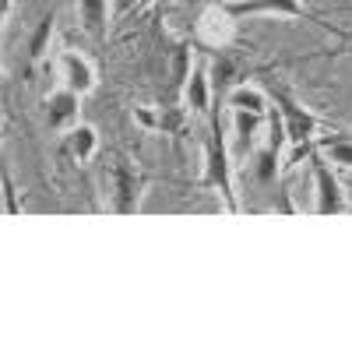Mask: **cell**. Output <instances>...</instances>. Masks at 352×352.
<instances>
[{"label": "cell", "mask_w": 352, "mask_h": 352, "mask_svg": "<svg viewBox=\"0 0 352 352\" xmlns=\"http://www.w3.org/2000/svg\"><path fill=\"white\" fill-rule=\"evenodd\" d=\"M272 102L278 106V113H282V120H285V131H289V141L292 144H303V141H317V127H320V120L317 116L289 92L285 85H272Z\"/></svg>", "instance_id": "3"}, {"label": "cell", "mask_w": 352, "mask_h": 352, "mask_svg": "<svg viewBox=\"0 0 352 352\" xmlns=\"http://www.w3.org/2000/svg\"><path fill=\"white\" fill-rule=\"evenodd\" d=\"M53 21H56V14H53V11H46V14L39 18V25H36L32 39H28V60H39V56L46 53L50 36H53Z\"/></svg>", "instance_id": "16"}, {"label": "cell", "mask_w": 352, "mask_h": 352, "mask_svg": "<svg viewBox=\"0 0 352 352\" xmlns=\"http://www.w3.org/2000/svg\"><path fill=\"white\" fill-rule=\"evenodd\" d=\"M187 78H190V46L180 43L173 50V88H176V92H184Z\"/></svg>", "instance_id": "17"}, {"label": "cell", "mask_w": 352, "mask_h": 352, "mask_svg": "<svg viewBox=\"0 0 352 352\" xmlns=\"http://www.w3.org/2000/svg\"><path fill=\"white\" fill-rule=\"evenodd\" d=\"M78 109H81V96L74 88H56L46 96V124L50 131H71L78 124Z\"/></svg>", "instance_id": "6"}, {"label": "cell", "mask_w": 352, "mask_h": 352, "mask_svg": "<svg viewBox=\"0 0 352 352\" xmlns=\"http://www.w3.org/2000/svg\"><path fill=\"white\" fill-rule=\"evenodd\" d=\"M232 81H236V60H232V56H226V53H219V56H215V64H212V88H215V102L229 96Z\"/></svg>", "instance_id": "14"}, {"label": "cell", "mask_w": 352, "mask_h": 352, "mask_svg": "<svg viewBox=\"0 0 352 352\" xmlns=\"http://www.w3.org/2000/svg\"><path fill=\"white\" fill-rule=\"evenodd\" d=\"M144 187H148V176H144L131 159L113 162V212L116 215H134L141 208Z\"/></svg>", "instance_id": "4"}, {"label": "cell", "mask_w": 352, "mask_h": 352, "mask_svg": "<svg viewBox=\"0 0 352 352\" xmlns=\"http://www.w3.org/2000/svg\"><path fill=\"white\" fill-rule=\"evenodd\" d=\"M162 4H176V0H162Z\"/></svg>", "instance_id": "19"}, {"label": "cell", "mask_w": 352, "mask_h": 352, "mask_svg": "<svg viewBox=\"0 0 352 352\" xmlns=\"http://www.w3.org/2000/svg\"><path fill=\"white\" fill-rule=\"evenodd\" d=\"M278 159H282V152H278V148H272V144L257 148V152H254V180H257V184H264V187H272V184L278 180V176H282Z\"/></svg>", "instance_id": "12"}, {"label": "cell", "mask_w": 352, "mask_h": 352, "mask_svg": "<svg viewBox=\"0 0 352 352\" xmlns=\"http://www.w3.org/2000/svg\"><path fill=\"white\" fill-rule=\"evenodd\" d=\"M226 11L232 18H264V14H272V18L317 21V25H324V28H331V32L342 36V28H335L331 21H320V14H314L310 8H303L300 0H226Z\"/></svg>", "instance_id": "2"}, {"label": "cell", "mask_w": 352, "mask_h": 352, "mask_svg": "<svg viewBox=\"0 0 352 352\" xmlns=\"http://www.w3.org/2000/svg\"><path fill=\"white\" fill-rule=\"evenodd\" d=\"M4 201H8V215H18V212H21V204H18V197H14V184H11L8 173H4Z\"/></svg>", "instance_id": "18"}, {"label": "cell", "mask_w": 352, "mask_h": 352, "mask_svg": "<svg viewBox=\"0 0 352 352\" xmlns=\"http://www.w3.org/2000/svg\"><path fill=\"white\" fill-rule=\"evenodd\" d=\"M310 169H314V194H317V201H314V212L317 215H342L345 208H349V201H345V194H342V184H338V176L331 173V166H328V159L320 155V144L310 152Z\"/></svg>", "instance_id": "5"}, {"label": "cell", "mask_w": 352, "mask_h": 352, "mask_svg": "<svg viewBox=\"0 0 352 352\" xmlns=\"http://www.w3.org/2000/svg\"><path fill=\"white\" fill-rule=\"evenodd\" d=\"M204 184L219 190L229 215H240V201H236V190H232L229 141H226V131H222V106L219 102L208 113V138H204Z\"/></svg>", "instance_id": "1"}, {"label": "cell", "mask_w": 352, "mask_h": 352, "mask_svg": "<svg viewBox=\"0 0 352 352\" xmlns=\"http://www.w3.org/2000/svg\"><path fill=\"white\" fill-rule=\"evenodd\" d=\"M226 106L232 109H254V113H268V96L261 88H250V85H232L229 96H226Z\"/></svg>", "instance_id": "13"}, {"label": "cell", "mask_w": 352, "mask_h": 352, "mask_svg": "<svg viewBox=\"0 0 352 352\" xmlns=\"http://www.w3.org/2000/svg\"><path fill=\"white\" fill-rule=\"evenodd\" d=\"M212 78H208V71L204 67H194L190 71V78H187V85H184V102L190 106V113H212Z\"/></svg>", "instance_id": "9"}, {"label": "cell", "mask_w": 352, "mask_h": 352, "mask_svg": "<svg viewBox=\"0 0 352 352\" xmlns=\"http://www.w3.org/2000/svg\"><path fill=\"white\" fill-rule=\"evenodd\" d=\"M317 144H320V152H324V155H328L335 166H345V169H352V141H349V138L335 134V138H320Z\"/></svg>", "instance_id": "15"}, {"label": "cell", "mask_w": 352, "mask_h": 352, "mask_svg": "<svg viewBox=\"0 0 352 352\" xmlns=\"http://www.w3.org/2000/svg\"><path fill=\"white\" fill-rule=\"evenodd\" d=\"M99 148V134L96 127H88V124H74L67 134H64V152L74 159V162H88L96 155Z\"/></svg>", "instance_id": "11"}, {"label": "cell", "mask_w": 352, "mask_h": 352, "mask_svg": "<svg viewBox=\"0 0 352 352\" xmlns=\"http://www.w3.org/2000/svg\"><path fill=\"white\" fill-rule=\"evenodd\" d=\"M212 4H226V0H212Z\"/></svg>", "instance_id": "20"}, {"label": "cell", "mask_w": 352, "mask_h": 352, "mask_svg": "<svg viewBox=\"0 0 352 352\" xmlns=\"http://www.w3.org/2000/svg\"><path fill=\"white\" fill-rule=\"evenodd\" d=\"M60 78H64L67 88H74L78 96H85V92H92V88H96V67H92V60H88L85 53H74V50L60 53Z\"/></svg>", "instance_id": "7"}, {"label": "cell", "mask_w": 352, "mask_h": 352, "mask_svg": "<svg viewBox=\"0 0 352 352\" xmlns=\"http://www.w3.org/2000/svg\"><path fill=\"white\" fill-rule=\"evenodd\" d=\"M78 18L85 32L102 43L109 28V0H78Z\"/></svg>", "instance_id": "10"}, {"label": "cell", "mask_w": 352, "mask_h": 352, "mask_svg": "<svg viewBox=\"0 0 352 352\" xmlns=\"http://www.w3.org/2000/svg\"><path fill=\"white\" fill-rule=\"evenodd\" d=\"M268 120V113H254V109H232V134H236V152L240 155H254L257 148V134Z\"/></svg>", "instance_id": "8"}]
</instances>
